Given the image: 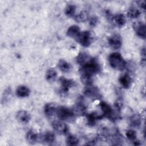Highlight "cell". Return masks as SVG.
I'll list each match as a JSON object with an SVG mask.
<instances>
[{
  "mask_svg": "<svg viewBox=\"0 0 146 146\" xmlns=\"http://www.w3.org/2000/svg\"><path fill=\"white\" fill-rule=\"evenodd\" d=\"M127 15V17L131 19H135L140 17L141 15V11L138 8L135 6H131L128 9Z\"/></svg>",
  "mask_w": 146,
  "mask_h": 146,
  "instance_id": "cell-20",
  "label": "cell"
},
{
  "mask_svg": "<svg viewBox=\"0 0 146 146\" xmlns=\"http://www.w3.org/2000/svg\"><path fill=\"white\" fill-rule=\"evenodd\" d=\"M88 18V14L86 11H82L75 17V20L77 22H86Z\"/></svg>",
  "mask_w": 146,
  "mask_h": 146,
  "instance_id": "cell-24",
  "label": "cell"
},
{
  "mask_svg": "<svg viewBox=\"0 0 146 146\" xmlns=\"http://www.w3.org/2000/svg\"><path fill=\"white\" fill-rule=\"evenodd\" d=\"M112 21L114 24L118 27H121L124 26L126 23L125 17L121 13L115 15L112 18Z\"/></svg>",
  "mask_w": 146,
  "mask_h": 146,
  "instance_id": "cell-17",
  "label": "cell"
},
{
  "mask_svg": "<svg viewBox=\"0 0 146 146\" xmlns=\"http://www.w3.org/2000/svg\"><path fill=\"white\" fill-rule=\"evenodd\" d=\"M108 59L110 66L114 70L121 71L127 67V62L121 54L118 52H113L110 54Z\"/></svg>",
  "mask_w": 146,
  "mask_h": 146,
  "instance_id": "cell-2",
  "label": "cell"
},
{
  "mask_svg": "<svg viewBox=\"0 0 146 146\" xmlns=\"http://www.w3.org/2000/svg\"><path fill=\"white\" fill-rule=\"evenodd\" d=\"M80 33L81 31L79 27L76 25H74L68 28L66 31V34L68 36L76 39L79 36Z\"/></svg>",
  "mask_w": 146,
  "mask_h": 146,
  "instance_id": "cell-15",
  "label": "cell"
},
{
  "mask_svg": "<svg viewBox=\"0 0 146 146\" xmlns=\"http://www.w3.org/2000/svg\"><path fill=\"white\" fill-rule=\"evenodd\" d=\"M137 3H138V5L140 7V9H141V10L145 11V2L144 1H139V2H137Z\"/></svg>",
  "mask_w": 146,
  "mask_h": 146,
  "instance_id": "cell-32",
  "label": "cell"
},
{
  "mask_svg": "<svg viewBox=\"0 0 146 146\" xmlns=\"http://www.w3.org/2000/svg\"><path fill=\"white\" fill-rule=\"evenodd\" d=\"M98 23V18L96 17H92L90 18L89 20V24L91 26L94 27L96 26V23Z\"/></svg>",
  "mask_w": 146,
  "mask_h": 146,
  "instance_id": "cell-30",
  "label": "cell"
},
{
  "mask_svg": "<svg viewBox=\"0 0 146 146\" xmlns=\"http://www.w3.org/2000/svg\"><path fill=\"white\" fill-rule=\"evenodd\" d=\"M31 91L30 88L25 85H21L18 86L15 90L16 95L19 98L28 97Z\"/></svg>",
  "mask_w": 146,
  "mask_h": 146,
  "instance_id": "cell-16",
  "label": "cell"
},
{
  "mask_svg": "<svg viewBox=\"0 0 146 146\" xmlns=\"http://www.w3.org/2000/svg\"><path fill=\"white\" fill-rule=\"evenodd\" d=\"M83 94L86 97L92 99H98L100 97L99 88L92 84L86 86L83 90Z\"/></svg>",
  "mask_w": 146,
  "mask_h": 146,
  "instance_id": "cell-5",
  "label": "cell"
},
{
  "mask_svg": "<svg viewBox=\"0 0 146 146\" xmlns=\"http://www.w3.org/2000/svg\"><path fill=\"white\" fill-rule=\"evenodd\" d=\"M56 115L62 121H70L73 119L75 115L72 110L64 106H58Z\"/></svg>",
  "mask_w": 146,
  "mask_h": 146,
  "instance_id": "cell-3",
  "label": "cell"
},
{
  "mask_svg": "<svg viewBox=\"0 0 146 146\" xmlns=\"http://www.w3.org/2000/svg\"><path fill=\"white\" fill-rule=\"evenodd\" d=\"M108 43L112 50H118L121 47L122 39L119 34H113L108 38Z\"/></svg>",
  "mask_w": 146,
  "mask_h": 146,
  "instance_id": "cell-7",
  "label": "cell"
},
{
  "mask_svg": "<svg viewBox=\"0 0 146 146\" xmlns=\"http://www.w3.org/2000/svg\"><path fill=\"white\" fill-rule=\"evenodd\" d=\"M60 83V91L63 94L67 93V92L75 86V83L74 80L69 79L65 78L64 77H60L59 79Z\"/></svg>",
  "mask_w": 146,
  "mask_h": 146,
  "instance_id": "cell-9",
  "label": "cell"
},
{
  "mask_svg": "<svg viewBox=\"0 0 146 146\" xmlns=\"http://www.w3.org/2000/svg\"><path fill=\"white\" fill-rule=\"evenodd\" d=\"M133 27L136 35L141 39H145V23L141 21H137L133 23Z\"/></svg>",
  "mask_w": 146,
  "mask_h": 146,
  "instance_id": "cell-10",
  "label": "cell"
},
{
  "mask_svg": "<svg viewBox=\"0 0 146 146\" xmlns=\"http://www.w3.org/2000/svg\"><path fill=\"white\" fill-rule=\"evenodd\" d=\"M76 11V6L74 5H68L64 10V14L68 17H72Z\"/></svg>",
  "mask_w": 146,
  "mask_h": 146,
  "instance_id": "cell-26",
  "label": "cell"
},
{
  "mask_svg": "<svg viewBox=\"0 0 146 146\" xmlns=\"http://www.w3.org/2000/svg\"><path fill=\"white\" fill-rule=\"evenodd\" d=\"M58 67L63 72H68L71 70V65L64 59H60L58 62Z\"/></svg>",
  "mask_w": 146,
  "mask_h": 146,
  "instance_id": "cell-22",
  "label": "cell"
},
{
  "mask_svg": "<svg viewBox=\"0 0 146 146\" xmlns=\"http://www.w3.org/2000/svg\"><path fill=\"white\" fill-rule=\"evenodd\" d=\"M52 127L55 132L61 135L66 134L69 130L68 125L60 120L54 121L52 123Z\"/></svg>",
  "mask_w": 146,
  "mask_h": 146,
  "instance_id": "cell-8",
  "label": "cell"
},
{
  "mask_svg": "<svg viewBox=\"0 0 146 146\" xmlns=\"http://www.w3.org/2000/svg\"><path fill=\"white\" fill-rule=\"evenodd\" d=\"M141 123V117L137 114L133 115L130 118V124L132 127H139Z\"/></svg>",
  "mask_w": 146,
  "mask_h": 146,
  "instance_id": "cell-25",
  "label": "cell"
},
{
  "mask_svg": "<svg viewBox=\"0 0 146 146\" xmlns=\"http://www.w3.org/2000/svg\"><path fill=\"white\" fill-rule=\"evenodd\" d=\"M26 139L28 143L30 144H35L38 140V134L34 130L30 129L27 132Z\"/></svg>",
  "mask_w": 146,
  "mask_h": 146,
  "instance_id": "cell-18",
  "label": "cell"
},
{
  "mask_svg": "<svg viewBox=\"0 0 146 146\" xmlns=\"http://www.w3.org/2000/svg\"><path fill=\"white\" fill-rule=\"evenodd\" d=\"M99 107L102 111L100 115L102 118L107 117L113 121L117 119L116 115L114 114L113 109L108 103L104 102H101L99 103Z\"/></svg>",
  "mask_w": 146,
  "mask_h": 146,
  "instance_id": "cell-4",
  "label": "cell"
},
{
  "mask_svg": "<svg viewBox=\"0 0 146 146\" xmlns=\"http://www.w3.org/2000/svg\"><path fill=\"white\" fill-rule=\"evenodd\" d=\"M80 44L84 47L90 46L92 42V35L89 31H83L80 33L78 38L76 39Z\"/></svg>",
  "mask_w": 146,
  "mask_h": 146,
  "instance_id": "cell-6",
  "label": "cell"
},
{
  "mask_svg": "<svg viewBox=\"0 0 146 146\" xmlns=\"http://www.w3.org/2000/svg\"><path fill=\"white\" fill-rule=\"evenodd\" d=\"M119 82L123 88L128 89L132 84V78L129 74L125 72L120 76L119 78Z\"/></svg>",
  "mask_w": 146,
  "mask_h": 146,
  "instance_id": "cell-13",
  "label": "cell"
},
{
  "mask_svg": "<svg viewBox=\"0 0 146 146\" xmlns=\"http://www.w3.org/2000/svg\"><path fill=\"white\" fill-rule=\"evenodd\" d=\"M75 116H83L86 114V106L82 102H78L72 109Z\"/></svg>",
  "mask_w": 146,
  "mask_h": 146,
  "instance_id": "cell-12",
  "label": "cell"
},
{
  "mask_svg": "<svg viewBox=\"0 0 146 146\" xmlns=\"http://www.w3.org/2000/svg\"><path fill=\"white\" fill-rule=\"evenodd\" d=\"M101 67L98 60L94 58L91 59L81 66L79 72L80 76L93 79V76L100 72Z\"/></svg>",
  "mask_w": 146,
  "mask_h": 146,
  "instance_id": "cell-1",
  "label": "cell"
},
{
  "mask_svg": "<svg viewBox=\"0 0 146 146\" xmlns=\"http://www.w3.org/2000/svg\"><path fill=\"white\" fill-rule=\"evenodd\" d=\"M42 139L46 144H51L55 140V135L52 131H47L42 136Z\"/></svg>",
  "mask_w": 146,
  "mask_h": 146,
  "instance_id": "cell-21",
  "label": "cell"
},
{
  "mask_svg": "<svg viewBox=\"0 0 146 146\" xmlns=\"http://www.w3.org/2000/svg\"><path fill=\"white\" fill-rule=\"evenodd\" d=\"M46 79L50 83L54 82L57 78V72L53 68H49L46 73Z\"/></svg>",
  "mask_w": 146,
  "mask_h": 146,
  "instance_id": "cell-23",
  "label": "cell"
},
{
  "mask_svg": "<svg viewBox=\"0 0 146 146\" xmlns=\"http://www.w3.org/2000/svg\"><path fill=\"white\" fill-rule=\"evenodd\" d=\"M141 63L145 64V47H143L141 50Z\"/></svg>",
  "mask_w": 146,
  "mask_h": 146,
  "instance_id": "cell-31",
  "label": "cell"
},
{
  "mask_svg": "<svg viewBox=\"0 0 146 146\" xmlns=\"http://www.w3.org/2000/svg\"><path fill=\"white\" fill-rule=\"evenodd\" d=\"M125 136L129 140H130L131 141H134L136 139L137 133L135 130L130 129L126 131Z\"/></svg>",
  "mask_w": 146,
  "mask_h": 146,
  "instance_id": "cell-28",
  "label": "cell"
},
{
  "mask_svg": "<svg viewBox=\"0 0 146 146\" xmlns=\"http://www.w3.org/2000/svg\"><path fill=\"white\" fill-rule=\"evenodd\" d=\"M17 120L22 124H27L31 120L30 113L25 110H20L18 111L15 116Z\"/></svg>",
  "mask_w": 146,
  "mask_h": 146,
  "instance_id": "cell-11",
  "label": "cell"
},
{
  "mask_svg": "<svg viewBox=\"0 0 146 146\" xmlns=\"http://www.w3.org/2000/svg\"><path fill=\"white\" fill-rule=\"evenodd\" d=\"M91 56L85 52H80L76 57L75 61L77 64L80 66L87 63L90 59Z\"/></svg>",
  "mask_w": 146,
  "mask_h": 146,
  "instance_id": "cell-19",
  "label": "cell"
},
{
  "mask_svg": "<svg viewBox=\"0 0 146 146\" xmlns=\"http://www.w3.org/2000/svg\"><path fill=\"white\" fill-rule=\"evenodd\" d=\"M58 106H59L55 103H46L44 107V112L45 115L48 117H51L56 115V112Z\"/></svg>",
  "mask_w": 146,
  "mask_h": 146,
  "instance_id": "cell-14",
  "label": "cell"
},
{
  "mask_svg": "<svg viewBox=\"0 0 146 146\" xmlns=\"http://www.w3.org/2000/svg\"><path fill=\"white\" fill-rule=\"evenodd\" d=\"M11 97V90L10 88L5 90L3 91V93L2 94V103L4 104L7 102L9 99H10Z\"/></svg>",
  "mask_w": 146,
  "mask_h": 146,
  "instance_id": "cell-29",
  "label": "cell"
},
{
  "mask_svg": "<svg viewBox=\"0 0 146 146\" xmlns=\"http://www.w3.org/2000/svg\"><path fill=\"white\" fill-rule=\"evenodd\" d=\"M66 142L67 145L73 146V145H78L79 144V140L76 136L72 135H70L67 136Z\"/></svg>",
  "mask_w": 146,
  "mask_h": 146,
  "instance_id": "cell-27",
  "label": "cell"
}]
</instances>
